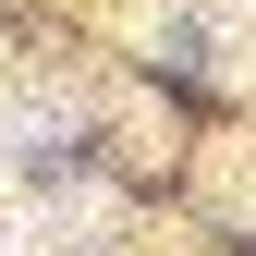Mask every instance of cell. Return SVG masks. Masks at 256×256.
<instances>
[{
	"mask_svg": "<svg viewBox=\"0 0 256 256\" xmlns=\"http://www.w3.org/2000/svg\"><path fill=\"white\" fill-rule=\"evenodd\" d=\"M61 122H74L61 98H24V74H0V134H12V146H49Z\"/></svg>",
	"mask_w": 256,
	"mask_h": 256,
	"instance_id": "6da1fadb",
	"label": "cell"
}]
</instances>
